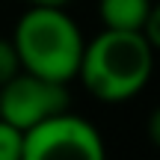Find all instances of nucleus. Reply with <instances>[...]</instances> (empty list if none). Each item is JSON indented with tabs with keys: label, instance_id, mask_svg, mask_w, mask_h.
<instances>
[{
	"label": "nucleus",
	"instance_id": "obj_1",
	"mask_svg": "<svg viewBox=\"0 0 160 160\" xmlns=\"http://www.w3.org/2000/svg\"><path fill=\"white\" fill-rule=\"evenodd\" d=\"M154 71V48L139 30H107L83 45L77 77L95 98L110 104L139 95Z\"/></svg>",
	"mask_w": 160,
	"mask_h": 160
},
{
	"label": "nucleus",
	"instance_id": "obj_2",
	"mask_svg": "<svg viewBox=\"0 0 160 160\" xmlns=\"http://www.w3.org/2000/svg\"><path fill=\"white\" fill-rule=\"evenodd\" d=\"M12 45L24 71H33L57 83H68L77 77L86 42L65 9L30 6L15 24Z\"/></svg>",
	"mask_w": 160,
	"mask_h": 160
},
{
	"label": "nucleus",
	"instance_id": "obj_3",
	"mask_svg": "<svg viewBox=\"0 0 160 160\" xmlns=\"http://www.w3.org/2000/svg\"><path fill=\"white\" fill-rule=\"evenodd\" d=\"M104 142L95 125L68 110L24 131V160H101Z\"/></svg>",
	"mask_w": 160,
	"mask_h": 160
},
{
	"label": "nucleus",
	"instance_id": "obj_4",
	"mask_svg": "<svg viewBox=\"0 0 160 160\" xmlns=\"http://www.w3.org/2000/svg\"><path fill=\"white\" fill-rule=\"evenodd\" d=\"M65 86L68 83H57L21 68L15 77H9L0 86V119L12 122L21 131L39 125L48 116L68 110L71 95Z\"/></svg>",
	"mask_w": 160,
	"mask_h": 160
},
{
	"label": "nucleus",
	"instance_id": "obj_5",
	"mask_svg": "<svg viewBox=\"0 0 160 160\" xmlns=\"http://www.w3.org/2000/svg\"><path fill=\"white\" fill-rule=\"evenodd\" d=\"M154 0H98V15L107 30H142Z\"/></svg>",
	"mask_w": 160,
	"mask_h": 160
},
{
	"label": "nucleus",
	"instance_id": "obj_6",
	"mask_svg": "<svg viewBox=\"0 0 160 160\" xmlns=\"http://www.w3.org/2000/svg\"><path fill=\"white\" fill-rule=\"evenodd\" d=\"M0 160H24V131L0 119Z\"/></svg>",
	"mask_w": 160,
	"mask_h": 160
},
{
	"label": "nucleus",
	"instance_id": "obj_7",
	"mask_svg": "<svg viewBox=\"0 0 160 160\" xmlns=\"http://www.w3.org/2000/svg\"><path fill=\"white\" fill-rule=\"evenodd\" d=\"M21 71V62H18V51L12 45V39H3L0 36V86L9 77H15Z\"/></svg>",
	"mask_w": 160,
	"mask_h": 160
},
{
	"label": "nucleus",
	"instance_id": "obj_8",
	"mask_svg": "<svg viewBox=\"0 0 160 160\" xmlns=\"http://www.w3.org/2000/svg\"><path fill=\"white\" fill-rule=\"evenodd\" d=\"M30 6H53V9H65L71 0H27Z\"/></svg>",
	"mask_w": 160,
	"mask_h": 160
}]
</instances>
